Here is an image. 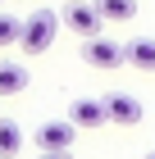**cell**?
<instances>
[{"label":"cell","mask_w":155,"mask_h":159,"mask_svg":"<svg viewBox=\"0 0 155 159\" xmlns=\"http://www.w3.org/2000/svg\"><path fill=\"white\" fill-rule=\"evenodd\" d=\"M55 32H60V14L55 9H32L23 18V27H18V46L27 55H46L50 41H55Z\"/></svg>","instance_id":"obj_1"},{"label":"cell","mask_w":155,"mask_h":159,"mask_svg":"<svg viewBox=\"0 0 155 159\" xmlns=\"http://www.w3.org/2000/svg\"><path fill=\"white\" fill-rule=\"evenodd\" d=\"M60 23L69 27V32H78L82 41H91V37H100V14H96V5L91 0H73V5H64V14H60Z\"/></svg>","instance_id":"obj_2"},{"label":"cell","mask_w":155,"mask_h":159,"mask_svg":"<svg viewBox=\"0 0 155 159\" xmlns=\"http://www.w3.org/2000/svg\"><path fill=\"white\" fill-rule=\"evenodd\" d=\"M73 136H78V127H73L69 118H50V123H41L32 132V141H36V150L46 155V150H73Z\"/></svg>","instance_id":"obj_3"},{"label":"cell","mask_w":155,"mask_h":159,"mask_svg":"<svg viewBox=\"0 0 155 159\" xmlns=\"http://www.w3.org/2000/svg\"><path fill=\"white\" fill-rule=\"evenodd\" d=\"M100 105H105V118L119 123V127H137V123H142V100L128 96V91H109Z\"/></svg>","instance_id":"obj_4"},{"label":"cell","mask_w":155,"mask_h":159,"mask_svg":"<svg viewBox=\"0 0 155 159\" xmlns=\"http://www.w3.org/2000/svg\"><path fill=\"white\" fill-rule=\"evenodd\" d=\"M64 118L73 123V127H78V132H96V127H105V105H100V100H91V96H78L69 105V114H64Z\"/></svg>","instance_id":"obj_5"},{"label":"cell","mask_w":155,"mask_h":159,"mask_svg":"<svg viewBox=\"0 0 155 159\" xmlns=\"http://www.w3.org/2000/svg\"><path fill=\"white\" fill-rule=\"evenodd\" d=\"M82 59L91 64V68H119L123 64V41H105V37H91V41H82Z\"/></svg>","instance_id":"obj_6"},{"label":"cell","mask_w":155,"mask_h":159,"mask_svg":"<svg viewBox=\"0 0 155 159\" xmlns=\"http://www.w3.org/2000/svg\"><path fill=\"white\" fill-rule=\"evenodd\" d=\"M123 64H132L137 73H155V41L151 37H137L123 46Z\"/></svg>","instance_id":"obj_7"},{"label":"cell","mask_w":155,"mask_h":159,"mask_svg":"<svg viewBox=\"0 0 155 159\" xmlns=\"http://www.w3.org/2000/svg\"><path fill=\"white\" fill-rule=\"evenodd\" d=\"M18 91H27V68L14 64V59H0V100L18 96Z\"/></svg>","instance_id":"obj_8"},{"label":"cell","mask_w":155,"mask_h":159,"mask_svg":"<svg viewBox=\"0 0 155 159\" xmlns=\"http://www.w3.org/2000/svg\"><path fill=\"white\" fill-rule=\"evenodd\" d=\"M96 14L105 18V23H128L132 14H137V0H91Z\"/></svg>","instance_id":"obj_9"},{"label":"cell","mask_w":155,"mask_h":159,"mask_svg":"<svg viewBox=\"0 0 155 159\" xmlns=\"http://www.w3.org/2000/svg\"><path fill=\"white\" fill-rule=\"evenodd\" d=\"M23 150V127L14 118H0V159H14Z\"/></svg>","instance_id":"obj_10"},{"label":"cell","mask_w":155,"mask_h":159,"mask_svg":"<svg viewBox=\"0 0 155 159\" xmlns=\"http://www.w3.org/2000/svg\"><path fill=\"white\" fill-rule=\"evenodd\" d=\"M18 27H23V18H14V14L0 9V50H5V46H18Z\"/></svg>","instance_id":"obj_11"},{"label":"cell","mask_w":155,"mask_h":159,"mask_svg":"<svg viewBox=\"0 0 155 159\" xmlns=\"http://www.w3.org/2000/svg\"><path fill=\"white\" fill-rule=\"evenodd\" d=\"M36 159H73V150H46V155H36Z\"/></svg>","instance_id":"obj_12"},{"label":"cell","mask_w":155,"mask_h":159,"mask_svg":"<svg viewBox=\"0 0 155 159\" xmlns=\"http://www.w3.org/2000/svg\"><path fill=\"white\" fill-rule=\"evenodd\" d=\"M146 159H155V150H151V155H146Z\"/></svg>","instance_id":"obj_13"},{"label":"cell","mask_w":155,"mask_h":159,"mask_svg":"<svg viewBox=\"0 0 155 159\" xmlns=\"http://www.w3.org/2000/svg\"><path fill=\"white\" fill-rule=\"evenodd\" d=\"M0 5H5V0H0Z\"/></svg>","instance_id":"obj_14"}]
</instances>
